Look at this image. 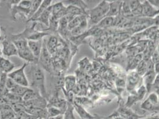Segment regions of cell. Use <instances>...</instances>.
Instances as JSON below:
<instances>
[{"label": "cell", "mask_w": 159, "mask_h": 119, "mask_svg": "<svg viewBox=\"0 0 159 119\" xmlns=\"http://www.w3.org/2000/svg\"><path fill=\"white\" fill-rule=\"evenodd\" d=\"M148 2L152 7L159 10V0H149Z\"/></svg>", "instance_id": "obj_32"}, {"label": "cell", "mask_w": 159, "mask_h": 119, "mask_svg": "<svg viewBox=\"0 0 159 119\" xmlns=\"http://www.w3.org/2000/svg\"><path fill=\"white\" fill-rule=\"evenodd\" d=\"M109 9V2L102 1L96 7L87 10V15L93 24L98 25L101 20L106 17Z\"/></svg>", "instance_id": "obj_2"}, {"label": "cell", "mask_w": 159, "mask_h": 119, "mask_svg": "<svg viewBox=\"0 0 159 119\" xmlns=\"http://www.w3.org/2000/svg\"><path fill=\"white\" fill-rule=\"evenodd\" d=\"M101 119H113V117L111 116H109V117H102Z\"/></svg>", "instance_id": "obj_37"}, {"label": "cell", "mask_w": 159, "mask_h": 119, "mask_svg": "<svg viewBox=\"0 0 159 119\" xmlns=\"http://www.w3.org/2000/svg\"><path fill=\"white\" fill-rule=\"evenodd\" d=\"M157 94H158V102H159V93H157Z\"/></svg>", "instance_id": "obj_43"}, {"label": "cell", "mask_w": 159, "mask_h": 119, "mask_svg": "<svg viewBox=\"0 0 159 119\" xmlns=\"http://www.w3.org/2000/svg\"><path fill=\"white\" fill-rule=\"evenodd\" d=\"M1 45L3 55L7 57L18 55V50L11 40H2Z\"/></svg>", "instance_id": "obj_5"}, {"label": "cell", "mask_w": 159, "mask_h": 119, "mask_svg": "<svg viewBox=\"0 0 159 119\" xmlns=\"http://www.w3.org/2000/svg\"><path fill=\"white\" fill-rule=\"evenodd\" d=\"M42 2V1H40V0L32 1V6H31V8L30 10V13L29 14L27 20H29L30 19H31L33 17V15L35 14V13L37 12V10H38V8H39Z\"/></svg>", "instance_id": "obj_26"}, {"label": "cell", "mask_w": 159, "mask_h": 119, "mask_svg": "<svg viewBox=\"0 0 159 119\" xmlns=\"http://www.w3.org/2000/svg\"><path fill=\"white\" fill-rule=\"evenodd\" d=\"M141 119H159V115H155V116H152L150 117H148L146 118H141Z\"/></svg>", "instance_id": "obj_35"}, {"label": "cell", "mask_w": 159, "mask_h": 119, "mask_svg": "<svg viewBox=\"0 0 159 119\" xmlns=\"http://www.w3.org/2000/svg\"><path fill=\"white\" fill-rule=\"evenodd\" d=\"M18 56L20 59L26 61L27 63H30V64H39V59L33 55L29 47L19 50Z\"/></svg>", "instance_id": "obj_6"}, {"label": "cell", "mask_w": 159, "mask_h": 119, "mask_svg": "<svg viewBox=\"0 0 159 119\" xmlns=\"http://www.w3.org/2000/svg\"><path fill=\"white\" fill-rule=\"evenodd\" d=\"M123 1H114L109 2V9L106 17H116L119 16L121 12L122 6Z\"/></svg>", "instance_id": "obj_8"}, {"label": "cell", "mask_w": 159, "mask_h": 119, "mask_svg": "<svg viewBox=\"0 0 159 119\" xmlns=\"http://www.w3.org/2000/svg\"><path fill=\"white\" fill-rule=\"evenodd\" d=\"M30 89H31V88H30V87H26V86H21V85H17L13 89H12L11 91H10V92L14 93L22 98Z\"/></svg>", "instance_id": "obj_20"}, {"label": "cell", "mask_w": 159, "mask_h": 119, "mask_svg": "<svg viewBox=\"0 0 159 119\" xmlns=\"http://www.w3.org/2000/svg\"><path fill=\"white\" fill-rule=\"evenodd\" d=\"M73 106L74 110L78 114L81 119H96V116L92 115L90 112H88L83 107L82 105H80L78 103L73 102Z\"/></svg>", "instance_id": "obj_10"}, {"label": "cell", "mask_w": 159, "mask_h": 119, "mask_svg": "<svg viewBox=\"0 0 159 119\" xmlns=\"http://www.w3.org/2000/svg\"><path fill=\"white\" fill-rule=\"evenodd\" d=\"M136 72L139 76H144L147 72V65L145 60H142L136 67Z\"/></svg>", "instance_id": "obj_25"}, {"label": "cell", "mask_w": 159, "mask_h": 119, "mask_svg": "<svg viewBox=\"0 0 159 119\" xmlns=\"http://www.w3.org/2000/svg\"><path fill=\"white\" fill-rule=\"evenodd\" d=\"M7 78V74L2 73L0 80V97H4L9 93L6 84Z\"/></svg>", "instance_id": "obj_19"}, {"label": "cell", "mask_w": 159, "mask_h": 119, "mask_svg": "<svg viewBox=\"0 0 159 119\" xmlns=\"http://www.w3.org/2000/svg\"><path fill=\"white\" fill-rule=\"evenodd\" d=\"M18 117L20 119H38V117L37 116H33L26 112L25 111H23L21 112L17 113Z\"/></svg>", "instance_id": "obj_30"}, {"label": "cell", "mask_w": 159, "mask_h": 119, "mask_svg": "<svg viewBox=\"0 0 159 119\" xmlns=\"http://www.w3.org/2000/svg\"><path fill=\"white\" fill-rule=\"evenodd\" d=\"M38 119H42V118H38Z\"/></svg>", "instance_id": "obj_45"}, {"label": "cell", "mask_w": 159, "mask_h": 119, "mask_svg": "<svg viewBox=\"0 0 159 119\" xmlns=\"http://www.w3.org/2000/svg\"><path fill=\"white\" fill-rule=\"evenodd\" d=\"M1 34H0V40H1Z\"/></svg>", "instance_id": "obj_44"}, {"label": "cell", "mask_w": 159, "mask_h": 119, "mask_svg": "<svg viewBox=\"0 0 159 119\" xmlns=\"http://www.w3.org/2000/svg\"><path fill=\"white\" fill-rule=\"evenodd\" d=\"M66 8V6L62 2H58L53 5H51V10L52 16H55L56 14L60 13Z\"/></svg>", "instance_id": "obj_27"}, {"label": "cell", "mask_w": 159, "mask_h": 119, "mask_svg": "<svg viewBox=\"0 0 159 119\" xmlns=\"http://www.w3.org/2000/svg\"><path fill=\"white\" fill-rule=\"evenodd\" d=\"M157 93H159V86L158 88H157Z\"/></svg>", "instance_id": "obj_41"}, {"label": "cell", "mask_w": 159, "mask_h": 119, "mask_svg": "<svg viewBox=\"0 0 159 119\" xmlns=\"http://www.w3.org/2000/svg\"><path fill=\"white\" fill-rule=\"evenodd\" d=\"M47 119H63V115H61V116L53 117H48Z\"/></svg>", "instance_id": "obj_36"}, {"label": "cell", "mask_w": 159, "mask_h": 119, "mask_svg": "<svg viewBox=\"0 0 159 119\" xmlns=\"http://www.w3.org/2000/svg\"><path fill=\"white\" fill-rule=\"evenodd\" d=\"M128 2L133 16L143 17L142 2H140L139 1H128Z\"/></svg>", "instance_id": "obj_13"}, {"label": "cell", "mask_w": 159, "mask_h": 119, "mask_svg": "<svg viewBox=\"0 0 159 119\" xmlns=\"http://www.w3.org/2000/svg\"><path fill=\"white\" fill-rule=\"evenodd\" d=\"M112 116L113 119H125V118L120 116L119 115H118L116 113H114Z\"/></svg>", "instance_id": "obj_34"}, {"label": "cell", "mask_w": 159, "mask_h": 119, "mask_svg": "<svg viewBox=\"0 0 159 119\" xmlns=\"http://www.w3.org/2000/svg\"><path fill=\"white\" fill-rule=\"evenodd\" d=\"M143 6V17L147 18H153L158 16L159 10L152 7L149 3L148 1H144L142 2Z\"/></svg>", "instance_id": "obj_7"}, {"label": "cell", "mask_w": 159, "mask_h": 119, "mask_svg": "<svg viewBox=\"0 0 159 119\" xmlns=\"http://www.w3.org/2000/svg\"><path fill=\"white\" fill-rule=\"evenodd\" d=\"M52 16V10H51V6L47 8V10L41 14V16L36 21V22L38 21L41 24L44 25L45 26L48 27L49 25V22Z\"/></svg>", "instance_id": "obj_14"}, {"label": "cell", "mask_w": 159, "mask_h": 119, "mask_svg": "<svg viewBox=\"0 0 159 119\" xmlns=\"http://www.w3.org/2000/svg\"><path fill=\"white\" fill-rule=\"evenodd\" d=\"M2 74V72H1V70H0V80H1V78Z\"/></svg>", "instance_id": "obj_40"}, {"label": "cell", "mask_w": 159, "mask_h": 119, "mask_svg": "<svg viewBox=\"0 0 159 119\" xmlns=\"http://www.w3.org/2000/svg\"><path fill=\"white\" fill-rule=\"evenodd\" d=\"M6 84L7 88L9 91H11L12 89H13L17 85V84L16 83V82L14 81L13 80L9 78L8 76H7Z\"/></svg>", "instance_id": "obj_31"}, {"label": "cell", "mask_w": 159, "mask_h": 119, "mask_svg": "<svg viewBox=\"0 0 159 119\" xmlns=\"http://www.w3.org/2000/svg\"><path fill=\"white\" fill-rule=\"evenodd\" d=\"M27 65V63H24L20 68L8 73L7 76L13 80L17 85L29 87V82L25 73V69Z\"/></svg>", "instance_id": "obj_3"}, {"label": "cell", "mask_w": 159, "mask_h": 119, "mask_svg": "<svg viewBox=\"0 0 159 119\" xmlns=\"http://www.w3.org/2000/svg\"><path fill=\"white\" fill-rule=\"evenodd\" d=\"M52 0H44L42 1V2L41 5L40 6L39 8L37 10V12L33 16V17L27 20V21H36L37 19L41 16V14L43 13L47 8H48L52 5Z\"/></svg>", "instance_id": "obj_12"}, {"label": "cell", "mask_w": 159, "mask_h": 119, "mask_svg": "<svg viewBox=\"0 0 159 119\" xmlns=\"http://www.w3.org/2000/svg\"><path fill=\"white\" fill-rule=\"evenodd\" d=\"M43 40H28V47L33 53V55L39 59L40 55L42 53V50L43 46Z\"/></svg>", "instance_id": "obj_9"}, {"label": "cell", "mask_w": 159, "mask_h": 119, "mask_svg": "<svg viewBox=\"0 0 159 119\" xmlns=\"http://www.w3.org/2000/svg\"><path fill=\"white\" fill-rule=\"evenodd\" d=\"M58 45V38L55 36H52L51 38L49 39V40L47 43V45H46L48 50L49 52L52 54L53 51H55V49L56 46Z\"/></svg>", "instance_id": "obj_22"}, {"label": "cell", "mask_w": 159, "mask_h": 119, "mask_svg": "<svg viewBox=\"0 0 159 119\" xmlns=\"http://www.w3.org/2000/svg\"><path fill=\"white\" fill-rule=\"evenodd\" d=\"M147 99L153 106H159L158 102V94L157 93H150Z\"/></svg>", "instance_id": "obj_29"}, {"label": "cell", "mask_w": 159, "mask_h": 119, "mask_svg": "<svg viewBox=\"0 0 159 119\" xmlns=\"http://www.w3.org/2000/svg\"><path fill=\"white\" fill-rule=\"evenodd\" d=\"M62 2L64 3V4L65 6L66 4V6H69V5H72V6H74L76 7H79L81 9L87 12L86 9L87 8V6L85 3V2H84L83 1H77V0H75V1H62Z\"/></svg>", "instance_id": "obj_23"}, {"label": "cell", "mask_w": 159, "mask_h": 119, "mask_svg": "<svg viewBox=\"0 0 159 119\" xmlns=\"http://www.w3.org/2000/svg\"><path fill=\"white\" fill-rule=\"evenodd\" d=\"M156 76V73L155 72H147L146 74L144 76V83L145 84V87H146L147 91L149 93L153 85L155 78Z\"/></svg>", "instance_id": "obj_16"}, {"label": "cell", "mask_w": 159, "mask_h": 119, "mask_svg": "<svg viewBox=\"0 0 159 119\" xmlns=\"http://www.w3.org/2000/svg\"><path fill=\"white\" fill-rule=\"evenodd\" d=\"M15 64L4 57H0V70L2 73L8 74L14 70Z\"/></svg>", "instance_id": "obj_11"}, {"label": "cell", "mask_w": 159, "mask_h": 119, "mask_svg": "<svg viewBox=\"0 0 159 119\" xmlns=\"http://www.w3.org/2000/svg\"><path fill=\"white\" fill-rule=\"evenodd\" d=\"M76 78L74 75H68L64 78V89L67 93L71 92L75 87Z\"/></svg>", "instance_id": "obj_15"}, {"label": "cell", "mask_w": 159, "mask_h": 119, "mask_svg": "<svg viewBox=\"0 0 159 119\" xmlns=\"http://www.w3.org/2000/svg\"><path fill=\"white\" fill-rule=\"evenodd\" d=\"M158 38H159V26L158 27Z\"/></svg>", "instance_id": "obj_42"}, {"label": "cell", "mask_w": 159, "mask_h": 119, "mask_svg": "<svg viewBox=\"0 0 159 119\" xmlns=\"http://www.w3.org/2000/svg\"><path fill=\"white\" fill-rule=\"evenodd\" d=\"M66 13L75 17L81 15H87V12L81 9L79 7L69 5L66 6Z\"/></svg>", "instance_id": "obj_17"}, {"label": "cell", "mask_w": 159, "mask_h": 119, "mask_svg": "<svg viewBox=\"0 0 159 119\" xmlns=\"http://www.w3.org/2000/svg\"><path fill=\"white\" fill-rule=\"evenodd\" d=\"M30 77L31 83L30 85L33 90L39 93L40 95L45 98H47L45 88V78L42 69L38 64H31ZM29 85V86H30Z\"/></svg>", "instance_id": "obj_1"}, {"label": "cell", "mask_w": 159, "mask_h": 119, "mask_svg": "<svg viewBox=\"0 0 159 119\" xmlns=\"http://www.w3.org/2000/svg\"><path fill=\"white\" fill-rule=\"evenodd\" d=\"M153 85H154L156 88H158L159 86V73L156 74Z\"/></svg>", "instance_id": "obj_33"}, {"label": "cell", "mask_w": 159, "mask_h": 119, "mask_svg": "<svg viewBox=\"0 0 159 119\" xmlns=\"http://www.w3.org/2000/svg\"><path fill=\"white\" fill-rule=\"evenodd\" d=\"M114 20L115 17H105L103 19L101 20L99 23L98 24V26L101 27H107L111 26L114 25Z\"/></svg>", "instance_id": "obj_28"}, {"label": "cell", "mask_w": 159, "mask_h": 119, "mask_svg": "<svg viewBox=\"0 0 159 119\" xmlns=\"http://www.w3.org/2000/svg\"><path fill=\"white\" fill-rule=\"evenodd\" d=\"M47 110L48 117H53L64 114L60 109L53 106H47Z\"/></svg>", "instance_id": "obj_24"}, {"label": "cell", "mask_w": 159, "mask_h": 119, "mask_svg": "<svg viewBox=\"0 0 159 119\" xmlns=\"http://www.w3.org/2000/svg\"><path fill=\"white\" fill-rule=\"evenodd\" d=\"M40 63V66L44 69L47 72L52 73L53 71V64L52 62L51 54L48 50L45 44L42 50V53L39 59V63Z\"/></svg>", "instance_id": "obj_4"}, {"label": "cell", "mask_w": 159, "mask_h": 119, "mask_svg": "<svg viewBox=\"0 0 159 119\" xmlns=\"http://www.w3.org/2000/svg\"><path fill=\"white\" fill-rule=\"evenodd\" d=\"M2 56V46L0 45V57Z\"/></svg>", "instance_id": "obj_38"}, {"label": "cell", "mask_w": 159, "mask_h": 119, "mask_svg": "<svg viewBox=\"0 0 159 119\" xmlns=\"http://www.w3.org/2000/svg\"><path fill=\"white\" fill-rule=\"evenodd\" d=\"M156 51H157V52L158 54H159V44H158L157 46V49H156Z\"/></svg>", "instance_id": "obj_39"}, {"label": "cell", "mask_w": 159, "mask_h": 119, "mask_svg": "<svg viewBox=\"0 0 159 119\" xmlns=\"http://www.w3.org/2000/svg\"><path fill=\"white\" fill-rule=\"evenodd\" d=\"M74 111L73 103L68 101L67 108L63 114V119H76L74 115Z\"/></svg>", "instance_id": "obj_21"}, {"label": "cell", "mask_w": 159, "mask_h": 119, "mask_svg": "<svg viewBox=\"0 0 159 119\" xmlns=\"http://www.w3.org/2000/svg\"><path fill=\"white\" fill-rule=\"evenodd\" d=\"M4 98L6 100L7 103H8L9 104L23 103V101L21 97L10 91Z\"/></svg>", "instance_id": "obj_18"}]
</instances>
